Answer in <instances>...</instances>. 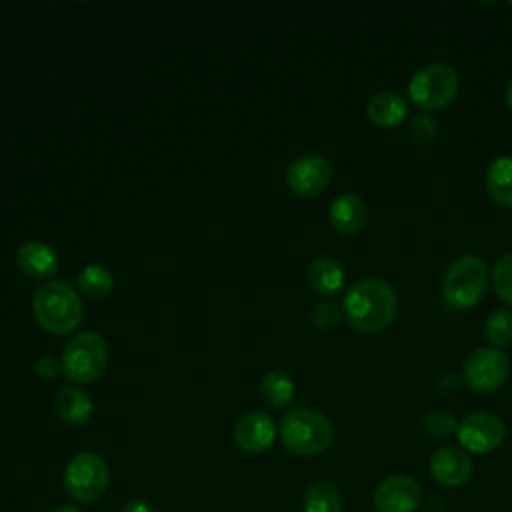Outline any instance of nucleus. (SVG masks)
I'll return each instance as SVG.
<instances>
[{"label": "nucleus", "instance_id": "f257e3e1", "mask_svg": "<svg viewBox=\"0 0 512 512\" xmlns=\"http://www.w3.org/2000/svg\"><path fill=\"white\" fill-rule=\"evenodd\" d=\"M398 312L394 288L380 278H362L354 282L342 300L346 322L364 334H376L392 324Z\"/></svg>", "mask_w": 512, "mask_h": 512}, {"label": "nucleus", "instance_id": "f03ea898", "mask_svg": "<svg viewBox=\"0 0 512 512\" xmlns=\"http://www.w3.org/2000/svg\"><path fill=\"white\" fill-rule=\"evenodd\" d=\"M32 312L38 326L56 336L72 332L84 316L80 296L62 280H48L34 292Z\"/></svg>", "mask_w": 512, "mask_h": 512}, {"label": "nucleus", "instance_id": "7ed1b4c3", "mask_svg": "<svg viewBox=\"0 0 512 512\" xmlns=\"http://www.w3.org/2000/svg\"><path fill=\"white\" fill-rule=\"evenodd\" d=\"M280 440L296 456H316L328 450L334 440L330 420L308 408H294L280 420Z\"/></svg>", "mask_w": 512, "mask_h": 512}, {"label": "nucleus", "instance_id": "20e7f679", "mask_svg": "<svg viewBox=\"0 0 512 512\" xmlns=\"http://www.w3.org/2000/svg\"><path fill=\"white\" fill-rule=\"evenodd\" d=\"M108 366V344L92 330L72 336L60 356V370L74 384H92L104 376Z\"/></svg>", "mask_w": 512, "mask_h": 512}, {"label": "nucleus", "instance_id": "39448f33", "mask_svg": "<svg viewBox=\"0 0 512 512\" xmlns=\"http://www.w3.org/2000/svg\"><path fill=\"white\" fill-rule=\"evenodd\" d=\"M488 286V268L474 256H458L444 272L442 294L444 300L458 310H468L480 302Z\"/></svg>", "mask_w": 512, "mask_h": 512}, {"label": "nucleus", "instance_id": "423d86ee", "mask_svg": "<svg viewBox=\"0 0 512 512\" xmlns=\"http://www.w3.org/2000/svg\"><path fill=\"white\" fill-rule=\"evenodd\" d=\"M110 484V470L102 456L80 452L64 468L66 494L80 504L98 502Z\"/></svg>", "mask_w": 512, "mask_h": 512}, {"label": "nucleus", "instance_id": "0eeeda50", "mask_svg": "<svg viewBox=\"0 0 512 512\" xmlns=\"http://www.w3.org/2000/svg\"><path fill=\"white\" fill-rule=\"evenodd\" d=\"M458 88L460 82L456 72L450 66L436 62L420 68L410 78L408 96L424 112H434L446 108L456 98Z\"/></svg>", "mask_w": 512, "mask_h": 512}, {"label": "nucleus", "instance_id": "6e6552de", "mask_svg": "<svg viewBox=\"0 0 512 512\" xmlns=\"http://www.w3.org/2000/svg\"><path fill=\"white\" fill-rule=\"evenodd\" d=\"M464 382L474 392H494L510 376V360L496 348H476L464 360Z\"/></svg>", "mask_w": 512, "mask_h": 512}, {"label": "nucleus", "instance_id": "1a4fd4ad", "mask_svg": "<svg viewBox=\"0 0 512 512\" xmlns=\"http://www.w3.org/2000/svg\"><path fill=\"white\" fill-rule=\"evenodd\" d=\"M504 424L490 412H472L458 422V442L466 452L488 454L494 452L504 440Z\"/></svg>", "mask_w": 512, "mask_h": 512}, {"label": "nucleus", "instance_id": "9d476101", "mask_svg": "<svg viewBox=\"0 0 512 512\" xmlns=\"http://www.w3.org/2000/svg\"><path fill=\"white\" fill-rule=\"evenodd\" d=\"M372 502L378 512H416L422 502V488L412 476L392 474L376 484Z\"/></svg>", "mask_w": 512, "mask_h": 512}, {"label": "nucleus", "instance_id": "9b49d317", "mask_svg": "<svg viewBox=\"0 0 512 512\" xmlns=\"http://www.w3.org/2000/svg\"><path fill=\"white\" fill-rule=\"evenodd\" d=\"M330 176H332V168L324 156L304 154L288 166L286 184L296 196L312 198L326 190Z\"/></svg>", "mask_w": 512, "mask_h": 512}, {"label": "nucleus", "instance_id": "f8f14e48", "mask_svg": "<svg viewBox=\"0 0 512 512\" xmlns=\"http://www.w3.org/2000/svg\"><path fill=\"white\" fill-rule=\"evenodd\" d=\"M276 422L264 412H248L234 426V442L246 454H262L276 440Z\"/></svg>", "mask_w": 512, "mask_h": 512}, {"label": "nucleus", "instance_id": "ddd939ff", "mask_svg": "<svg viewBox=\"0 0 512 512\" xmlns=\"http://www.w3.org/2000/svg\"><path fill=\"white\" fill-rule=\"evenodd\" d=\"M428 470L438 484L446 488H458L472 476V460L462 448L442 446L430 456Z\"/></svg>", "mask_w": 512, "mask_h": 512}, {"label": "nucleus", "instance_id": "4468645a", "mask_svg": "<svg viewBox=\"0 0 512 512\" xmlns=\"http://www.w3.org/2000/svg\"><path fill=\"white\" fill-rule=\"evenodd\" d=\"M328 218L338 232L358 234L368 222V206L358 194L344 192L332 200Z\"/></svg>", "mask_w": 512, "mask_h": 512}, {"label": "nucleus", "instance_id": "2eb2a0df", "mask_svg": "<svg viewBox=\"0 0 512 512\" xmlns=\"http://www.w3.org/2000/svg\"><path fill=\"white\" fill-rule=\"evenodd\" d=\"M16 262H18V268L30 278H50L56 274L60 266L52 246L38 240L22 244L18 248Z\"/></svg>", "mask_w": 512, "mask_h": 512}, {"label": "nucleus", "instance_id": "dca6fc26", "mask_svg": "<svg viewBox=\"0 0 512 512\" xmlns=\"http://www.w3.org/2000/svg\"><path fill=\"white\" fill-rule=\"evenodd\" d=\"M366 114L376 126L394 128L408 116V102L394 90H382L368 100Z\"/></svg>", "mask_w": 512, "mask_h": 512}, {"label": "nucleus", "instance_id": "f3484780", "mask_svg": "<svg viewBox=\"0 0 512 512\" xmlns=\"http://www.w3.org/2000/svg\"><path fill=\"white\" fill-rule=\"evenodd\" d=\"M54 410L66 424L80 426L92 416V400L76 386H62L54 396Z\"/></svg>", "mask_w": 512, "mask_h": 512}, {"label": "nucleus", "instance_id": "a211bd4d", "mask_svg": "<svg viewBox=\"0 0 512 512\" xmlns=\"http://www.w3.org/2000/svg\"><path fill=\"white\" fill-rule=\"evenodd\" d=\"M308 284L322 296H334L344 286V270L338 260L330 256H318L308 264Z\"/></svg>", "mask_w": 512, "mask_h": 512}, {"label": "nucleus", "instance_id": "6ab92c4d", "mask_svg": "<svg viewBox=\"0 0 512 512\" xmlns=\"http://www.w3.org/2000/svg\"><path fill=\"white\" fill-rule=\"evenodd\" d=\"M486 190L496 204L512 208V156H500L488 166Z\"/></svg>", "mask_w": 512, "mask_h": 512}, {"label": "nucleus", "instance_id": "aec40b11", "mask_svg": "<svg viewBox=\"0 0 512 512\" xmlns=\"http://www.w3.org/2000/svg\"><path fill=\"white\" fill-rule=\"evenodd\" d=\"M304 512H342V496L332 482L318 480L304 492Z\"/></svg>", "mask_w": 512, "mask_h": 512}, {"label": "nucleus", "instance_id": "412c9836", "mask_svg": "<svg viewBox=\"0 0 512 512\" xmlns=\"http://www.w3.org/2000/svg\"><path fill=\"white\" fill-rule=\"evenodd\" d=\"M260 394L272 408H284L294 396V382L282 370H270L260 380Z\"/></svg>", "mask_w": 512, "mask_h": 512}, {"label": "nucleus", "instance_id": "4be33fe9", "mask_svg": "<svg viewBox=\"0 0 512 512\" xmlns=\"http://www.w3.org/2000/svg\"><path fill=\"white\" fill-rule=\"evenodd\" d=\"M78 288L90 296V298H102L112 292L114 288V276L112 272L102 264H88L80 270L76 278Z\"/></svg>", "mask_w": 512, "mask_h": 512}, {"label": "nucleus", "instance_id": "5701e85b", "mask_svg": "<svg viewBox=\"0 0 512 512\" xmlns=\"http://www.w3.org/2000/svg\"><path fill=\"white\" fill-rule=\"evenodd\" d=\"M486 338L494 346H508L512 342V312L500 308L492 312L484 326Z\"/></svg>", "mask_w": 512, "mask_h": 512}, {"label": "nucleus", "instance_id": "b1692460", "mask_svg": "<svg viewBox=\"0 0 512 512\" xmlns=\"http://www.w3.org/2000/svg\"><path fill=\"white\" fill-rule=\"evenodd\" d=\"M492 284L496 296L502 302L512 304V252H506L496 260L492 268Z\"/></svg>", "mask_w": 512, "mask_h": 512}, {"label": "nucleus", "instance_id": "393cba45", "mask_svg": "<svg viewBox=\"0 0 512 512\" xmlns=\"http://www.w3.org/2000/svg\"><path fill=\"white\" fill-rule=\"evenodd\" d=\"M422 426L430 436H436V438H444L458 430V422H456L454 414L444 408L428 410L422 418Z\"/></svg>", "mask_w": 512, "mask_h": 512}, {"label": "nucleus", "instance_id": "a878e982", "mask_svg": "<svg viewBox=\"0 0 512 512\" xmlns=\"http://www.w3.org/2000/svg\"><path fill=\"white\" fill-rule=\"evenodd\" d=\"M436 130H438V124L428 112H418L408 122V134H410L412 142H416L420 146L430 144L436 136Z\"/></svg>", "mask_w": 512, "mask_h": 512}, {"label": "nucleus", "instance_id": "bb28decb", "mask_svg": "<svg viewBox=\"0 0 512 512\" xmlns=\"http://www.w3.org/2000/svg\"><path fill=\"white\" fill-rule=\"evenodd\" d=\"M342 318V308L336 306L334 302H328V300H322V302H316L310 310V320L316 328H322V330H328V328H334L338 326Z\"/></svg>", "mask_w": 512, "mask_h": 512}, {"label": "nucleus", "instance_id": "cd10ccee", "mask_svg": "<svg viewBox=\"0 0 512 512\" xmlns=\"http://www.w3.org/2000/svg\"><path fill=\"white\" fill-rule=\"evenodd\" d=\"M34 370H36V374H38L40 378L50 380V378H54V376L58 374L60 362H58L54 356H48V354H46V356H40V358L36 360Z\"/></svg>", "mask_w": 512, "mask_h": 512}, {"label": "nucleus", "instance_id": "c85d7f7f", "mask_svg": "<svg viewBox=\"0 0 512 512\" xmlns=\"http://www.w3.org/2000/svg\"><path fill=\"white\" fill-rule=\"evenodd\" d=\"M120 512H152V508L144 500H128Z\"/></svg>", "mask_w": 512, "mask_h": 512}, {"label": "nucleus", "instance_id": "c756f323", "mask_svg": "<svg viewBox=\"0 0 512 512\" xmlns=\"http://www.w3.org/2000/svg\"><path fill=\"white\" fill-rule=\"evenodd\" d=\"M52 512H80V508L74 506V504H60Z\"/></svg>", "mask_w": 512, "mask_h": 512}, {"label": "nucleus", "instance_id": "7c9ffc66", "mask_svg": "<svg viewBox=\"0 0 512 512\" xmlns=\"http://www.w3.org/2000/svg\"><path fill=\"white\" fill-rule=\"evenodd\" d=\"M506 104H508V108L512 110V80H510V84L506 86Z\"/></svg>", "mask_w": 512, "mask_h": 512}, {"label": "nucleus", "instance_id": "2f4dec72", "mask_svg": "<svg viewBox=\"0 0 512 512\" xmlns=\"http://www.w3.org/2000/svg\"><path fill=\"white\" fill-rule=\"evenodd\" d=\"M510 6H512V2H510Z\"/></svg>", "mask_w": 512, "mask_h": 512}]
</instances>
